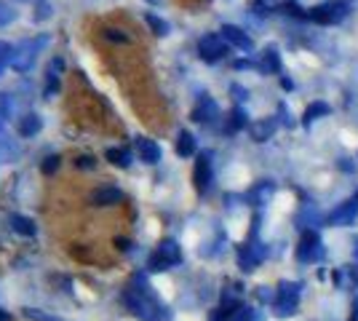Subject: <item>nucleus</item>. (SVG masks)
<instances>
[{
  "label": "nucleus",
  "instance_id": "1",
  "mask_svg": "<svg viewBox=\"0 0 358 321\" xmlns=\"http://www.w3.org/2000/svg\"><path fill=\"white\" fill-rule=\"evenodd\" d=\"M126 303L139 319L145 321H164V306L155 300L150 287H134L126 292Z\"/></svg>",
  "mask_w": 358,
  "mask_h": 321
},
{
  "label": "nucleus",
  "instance_id": "2",
  "mask_svg": "<svg viewBox=\"0 0 358 321\" xmlns=\"http://www.w3.org/2000/svg\"><path fill=\"white\" fill-rule=\"evenodd\" d=\"M48 46V38L41 35V38H35V41H24V43H19L14 48V54H11V67L19 70V73H27L35 59H38V54Z\"/></svg>",
  "mask_w": 358,
  "mask_h": 321
},
{
  "label": "nucleus",
  "instance_id": "3",
  "mask_svg": "<svg viewBox=\"0 0 358 321\" xmlns=\"http://www.w3.org/2000/svg\"><path fill=\"white\" fill-rule=\"evenodd\" d=\"M348 11H350V3L348 0H327V3L310 8V19L318 22V24L331 27V24H340L345 16H348Z\"/></svg>",
  "mask_w": 358,
  "mask_h": 321
},
{
  "label": "nucleus",
  "instance_id": "4",
  "mask_svg": "<svg viewBox=\"0 0 358 321\" xmlns=\"http://www.w3.org/2000/svg\"><path fill=\"white\" fill-rule=\"evenodd\" d=\"M297 303H299V284L284 281V284L278 287V292H275V300H273L275 313H278V316H289V313L297 311Z\"/></svg>",
  "mask_w": 358,
  "mask_h": 321
},
{
  "label": "nucleus",
  "instance_id": "5",
  "mask_svg": "<svg viewBox=\"0 0 358 321\" xmlns=\"http://www.w3.org/2000/svg\"><path fill=\"white\" fill-rule=\"evenodd\" d=\"M179 260H182V252H179L177 241H161L155 255L150 257V268L152 271H166V268L177 265Z\"/></svg>",
  "mask_w": 358,
  "mask_h": 321
},
{
  "label": "nucleus",
  "instance_id": "6",
  "mask_svg": "<svg viewBox=\"0 0 358 321\" xmlns=\"http://www.w3.org/2000/svg\"><path fill=\"white\" fill-rule=\"evenodd\" d=\"M297 260L299 262H321L324 260V246L315 230H305L302 241L297 246Z\"/></svg>",
  "mask_w": 358,
  "mask_h": 321
},
{
  "label": "nucleus",
  "instance_id": "7",
  "mask_svg": "<svg viewBox=\"0 0 358 321\" xmlns=\"http://www.w3.org/2000/svg\"><path fill=\"white\" fill-rule=\"evenodd\" d=\"M198 51H201V57L206 62H220L227 54V41H224L222 35H203L201 38V43H198Z\"/></svg>",
  "mask_w": 358,
  "mask_h": 321
},
{
  "label": "nucleus",
  "instance_id": "8",
  "mask_svg": "<svg viewBox=\"0 0 358 321\" xmlns=\"http://www.w3.org/2000/svg\"><path fill=\"white\" fill-rule=\"evenodd\" d=\"M358 217V196L353 199H348L345 204H340L334 212L329 214V222L331 225H340V228H348V225H353Z\"/></svg>",
  "mask_w": 358,
  "mask_h": 321
},
{
  "label": "nucleus",
  "instance_id": "9",
  "mask_svg": "<svg viewBox=\"0 0 358 321\" xmlns=\"http://www.w3.org/2000/svg\"><path fill=\"white\" fill-rule=\"evenodd\" d=\"M222 38L227 41V43H233L236 48H241V51H252V38H249L246 32L241 30V27L224 24V27H222Z\"/></svg>",
  "mask_w": 358,
  "mask_h": 321
},
{
  "label": "nucleus",
  "instance_id": "10",
  "mask_svg": "<svg viewBox=\"0 0 358 321\" xmlns=\"http://www.w3.org/2000/svg\"><path fill=\"white\" fill-rule=\"evenodd\" d=\"M209 185H211V161H209V155H201L198 164H195V187H198L201 193H206Z\"/></svg>",
  "mask_w": 358,
  "mask_h": 321
},
{
  "label": "nucleus",
  "instance_id": "11",
  "mask_svg": "<svg viewBox=\"0 0 358 321\" xmlns=\"http://www.w3.org/2000/svg\"><path fill=\"white\" fill-rule=\"evenodd\" d=\"M136 153L139 158L145 161V164H158L161 161V148H158V142H152V139H136Z\"/></svg>",
  "mask_w": 358,
  "mask_h": 321
},
{
  "label": "nucleus",
  "instance_id": "12",
  "mask_svg": "<svg viewBox=\"0 0 358 321\" xmlns=\"http://www.w3.org/2000/svg\"><path fill=\"white\" fill-rule=\"evenodd\" d=\"M217 115H220V110H217V105H214L211 99H203V102L198 105V110L193 113L195 121H203V123H211Z\"/></svg>",
  "mask_w": 358,
  "mask_h": 321
},
{
  "label": "nucleus",
  "instance_id": "13",
  "mask_svg": "<svg viewBox=\"0 0 358 321\" xmlns=\"http://www.w3.org/2000/svg\"><path fill=\"white\" fill-rule=\"evenodd\" d=\"M252 137L257 139V142H265V139H270V134L275 131V121L273 118H265V121H259V123H252Z\"/></svg>",
  "mask_w": 358,
  "mask_h": 321
},
{
  "label": "nucleus",
  "instance_id": "14",
  "mask_svg": "<svg viewBox=\"0 0 358 321\" xmlns=\"http://www.w3.org/2000/svg\"><path fill=\"white\" fill-rule=\"evenodd\" d=\"M329 113H331V107H329L327 102H315V105H310L308 110H305V118H302V123H305V126H310L318 115H329Z\"/></svg>",
  "mask_w": 358,
  "mask_h": 321
},
{
  "label": "nucleus",
  "instance_id": "15",
  "mask_svg": "<svg viewBox=\"0 0 358 321\" xmlns=\"http://www.w3.org/2000/svg\"><path fill=\"white\" fill-rule=\"evenodd\" d=\"M177 153L179 155H193L195 153V139H193V134H190V131H179Z\"/></svg>",
  "mask_w": 358,
  "mask_h": 321
},
{
  "label": "nucleus",
  "instance_id": "16",
  "mask_svg": "<svg viewBox=\"0 0 358 321\" xmlns=\"http://www.w3.org/2000/svg\"><path fill=\"white\" fill-rule=\"evenodd\" d=\"M41 131V118L38 115H27L24 121L19 123V134L22 137H32V134H38Z\"/></svg>",
  "mask_w": 358,
  "mask_h": 321
},
{
  "label": "nucleus",
  "instance_id": "17",
  "mask_svg": "<svg viewBox=\"0 0 358 321\" xmlns=\"http://www.w3.org/2000/svg\"><path fill=\"white\" fill-rule=\"evenodd\" d=\"M262 70L265 73H278L281 70V59H278V51L275 48H268L265 57H262Z\"/></svg>",
  "mask_w": 358,
  "mask_h": 321
},
{
  "label": "nucleus",
  "instance_id": "18",
  "mask_svg": "<svg viewBox=\"0 0 358 321\" xmlns=\"http://www.w3.org/2000/svg\"><path fill=\"white\" fill-rule=\"evenodd\" d=\"M107 158H110L113 164H118V166H129V164H131V153L123 150V148H110V150H107Z\"/></svg>",
  "mask_w": 358,
  "mask_h": 321
},
{
  "label": "nucleus",
  "instance_id": "19",
  "mask_svg": "<svg viewBox=\"0 0 358 321\" xmlns=\"http://www.w3.org/2000/svg\"><path fill=\"white\" fill-rule=\"evenodd\" d=\"M94 199H96V204H115V201H120V193L115 187H105V190H99Z\"/></svg>",
  "mask_w": 358,
  "mask_h": 321
},
{
  "label": "nucleus",
  "instance_id": "20",
  "mask_svg": "<svg viewBox=\"0 0 358 321\" xmlns=\"http://www.w3.org/2000/svg\"><path fill=\"white\" fill-rule=\"evenodd\" d=\"M270 193H273V185H270V183H262V185H257V187H254L252 196H249V199L257 201V204H262V201L268 199Z\"/></svg>",
  "mask_w": 358,
  "mask_h": 321
},
{
  "label": "nucleus",
  "instance_id": "21",
  "mask_svg": "<svg viewBox=\"0 0 358 321\" xmlns=\"http://www.w3.org/2000/svg\"><path fill=\"white\" fill-rule=\"evenodd\" d=\"M241 126H246V115H243V110H233L230 113V123H227V131H238Z\"/></svg>",
  "mask_w": 358,
  "mask_h": 321
},
{
  "label": "nucleus",
  "instance_id": "22",
  "mask_svg": "<svg viewBox=\"0 0 358 321\" xmlns=\"http://www.w3.org/2000/svg\"><path fill=\"white\" fill-rule=\"evenodd\" d=\"M16 19V11L6 3V0H0V27H6V24H11Z\"/></svg>",
  "mask_w": 358,
  "mask_h": 321
},
{
  "label": "nucleus",
  "instance_id": "23",
  "mask_svg": "<svg viewBox=\"0 0 358 321\" xmlns=\"http://www.w3.org/2000/svg\"><path fill=\"white\" fill-rule=\"evenodd\" d=\"M252 319H254V313L249 311V308H236V311L227 313V319L224 321H252Z\"/></svg>",
  "mask_w": 358,
  "mask_h": 321
},
{
  "label": "nucleus",
  "instance_id": "24",
  "mask_svg": "<svg viewBox=\"0 0 358 321\" xmlns=\"http://www.w3.org/2000/svg\"><path fill=\"white\" fill-rule=\"evenodd\" d=\"M11 54H14V46H8V43H3V41H0V73L11 64Z\"/></svg>",
  "mask_w": 358,
  "mask_h": 321
},
{
  "label": "nucleus",
  "instance_id": "25",
  "mask_svg": "<svg viewBox=\"0 0 358 321\" xmlns=\"http://www.w3.org/2000/svg\"><path fill=\"white\" fill-rule=\"evenodd\" d=\"M148 22H150V27H152V30L158 32V35H166V32H169V24H166V22H161L158 16L150 14V16H148Z\"/></svg>",
  "mask_w": 358,
  "mask_h": 321
},
{
  "label": "nucleus",
  "instance_id": "26",
  "mask_svg": "<svg viewBox=\"0 0 358 321\" xmlns=\"http://www.w3.org/2000/svg\"><path fill=\"white\" fill-rule=\"evenodd\" d=\"M8 115H11V99L6 94H0V123L6 121Z\"/></svg>",
  "mask_w": 358,
  "mask_h": 321
},
{
  "label": "nucleus",
  "instance_id": "27",
  "mask_svg": "<svg viewBox=\"0 0 358 321\" xmlns=\"http://www.w3.org/2000/svg\"><path fill=\"white\" fill-rule=\"evenodd\" d=\"M14 222H16V230H19V233H32V222L30 220H24V217H14Z\"/></svg>",
  "mask_w": 358,
  "mask_h": 321
},
{
  "label": "nucleus",
  "instance_id": "28",
  "mask_svg": "<svg viewBox=\"0 0 358 321\" xmlns=\"http://www.w3.org/2000/svg\"><path fill=\"white\" fill-rule=\"evenodd\" d=\"M22 3H43V0H22Z\"/></svg>",
  "mask_w": 358,
  "mask_h": 321
},
{
  "label": "nucleus",
  "instance_id": "29",
  "mask_svg": "<svg viewBox=\"0 0 358 321\" xmlns=\"http://www.w3.org/2000/svg\"><path fill=\"white\" fill-rule=\"evenodd\" d=\"M356 260H358V252H356Z\"/></svg>",
  "mask_w": 358,
  "mask_h": 321
}]
</instances>
